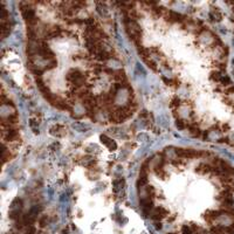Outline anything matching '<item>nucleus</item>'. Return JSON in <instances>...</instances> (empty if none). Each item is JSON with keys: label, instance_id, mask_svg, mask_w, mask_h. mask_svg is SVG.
Wrapping results in <instances>:
<instances>
[{"label": "nucleus", "instance_id": "nucleus-14", "mask_svg": "<svg viewBox=\"0 0 234 234\" xmlns=\"http://www.w3.org/2000/svg\"><path fill=\"white\" fill-rule=\"evenodd\" d=\"M145 192H146V197L149 198H153L156 196V190L152 185H146L145 186Z\"/></svg>", "mask_w": 234, "mask_h": 234}, {"label": "nucleus", "instance_id": "nucleus-13", "mask_svg": "<svg viewBox=\"0 0 234 234\" xmlns=\"http://www.w3.org/2000/svg\"><path fill=\"white\" fill-rule=\"evenodd\" d=\"M176 126L178 128L179 130H184V129H186V128L188 126V122L184 121L183 118H177L176 119Z\"/></svg>", "mask_w": 234, "mask_h": 234}, {"label": "nucleus", "instance_id": "nucleus-4", "mask_svg": "<svg viewBox=\"0 0 234 234\" xmlns=\"http://www.w3.org/2000/svg\"><path fill=\"white\" fill-rule=\"evenodd\" d=\"M212 170H213V166L211 164L201 163L196 167V172L199 175H208V173H212Z\"/></svg>", "mask_w": 234, "mask_h": 234}, {"label": "nucleus", "instance_id": "nucleus-18", "mask_svg": "<svg viewBox=\"0 0 234 234\" xmlns=\"http://www.w3.org/2000/svg\"><path fill=\"white\" fill-rule=\"evenodd\" d=\"M84 24L87 25V27H93L95 26V19L93 16H88L87 19H84Z\"/></svg>", "mask_w": 234, "mask_h": 234}, {"label": "nucleus", "instance_id": "nucleus-10", "mask_svg": "<svg viewBox=\"0 0 234 234\" xmlns=\"http://www.w3.org/2000/svg\"><path fill=\"white\" fill-rule=\"evenodd\" d=\"M3 164L4 163H6V162H10L11 159H12V157H13V155L11 153V151L8 150V149H6L5 147V144H3Z\"/></svg>", "mask_w": 234, "mask_h": 234}, {"label": "nucleus", "instance_id": "nucleus-16", "mask_svg": "<svg viewBox=\"0 0 234 234\" xmlns=\"http://www.w3.org/2000/svg\"><path fill=\"white\" fill-rule=\"evenodd\" d=\"M181 105V101L179 97H173L171 100V103H170V107H171L172 109H176V108H179Z\"/></svg>", "mask_w": 234, "mask_h": 234}, {"label": "nucleus", "instance_id": "nucleus-5", "mask_svg": "<svg viewBox=\"0 0 234 234\" xmlns=\"http://www.w3.org/2000/svg\"><path fill=\"white\" fill-rule=\"evenodd\" d=\"M113 78L116 81V83H125V82H128V77H126L125 73L123 70H121V69L115 70L114 75H113Z\"/></svg>", "mask_w": 234, "mask_h": 234}, {"label": "nucleus", "instance_id": "nucleus-12", "mask_svg": "<svg viewBox=\"0 0 234 234\" xmlns=\"http://www.w3.org/2000/svg\"><path fill=\"white\" fill-rule=\"evenodd\" d=\"M153 170H155V173L158 176V178H160L163 180L167 178V173L164 167H153Z\"/></svg>", "mask_w": 234, "mask_h": 234}, {"label": "nucleus", "instance_id": "nucleus-21", "mask_svg": "<svg viewBox=\"0 0 234 234\" xmlns=\"http://www.w3.org/2000/svg\"><path fill=\"white\" fill-rule=\"evenodd\" d=\"M225 93H226L227 95L233 94V93H234V86H229V87H227V88L225 89Z\"/></svg>", "mask_w": 234, "mask_h": 234}, {"label": "nucleus", "instance_id": "nucleus-19", "mask_svg": "<svg viewBox=\"0 0 234 234\" xmlns=\"http://www.w3.org/2000/svg\"><path fill=\"white\" fill-rule=\"evenodd\" d=\"M144 61H145V63H146V65H147L149 67H150V68H151L152 70H157V67H156V63H155V62H153V61H152V60H151L150 57H149V59H145Z\"/></svg>", "mask_w": 234, "mask_h": 234}, {"label": "nucleus", "instance_id": "nucleus-15", "mask_svg": "<svg viewBox=\"0 0 234 234\" xmlns=\"http://www.w3.org/2000/svg\"><path fill=\"white\" fill-rule=\"evenodd\" d=\"M221 77H222V75H221V72L220 70H213L211 73V75H209V78L211 80H214L216 82H218V81H220L221 80Z\"/></svg>", "mask_w": 234, "mask_h": 234}, {"label": "nucleus", "instance_id": "nucleus-6", "mask_svg": "<svg viewBox=\"0 0 234 234\" xmlns=\"http://www.w3.org/2000/svg\"><path fill=\"white\" fill-rule=\"evenodd\" d=\"M147 176H149V172H145V171H141L139 172V177H138V180H137V187H138V190H141L144 186H146V184H147Z\"/></svg>", "mask_w": 234, "mask_h": 234}, {"label": "nucleus", "instance_id": "nucleus-8", "mask_svg": "<svg viewBox=\"0 0 234 234\" xmlns=\"http://www.w3.org/2000/svg\"><path fill=\"white\" fill-rule=\"evenodd\" d=\"M11 32V25L8 20H1V38L5 39L7 35H10Z\"/></svg>", "mask_w": 234, "mask_h": 234}, {"label": "nucleus", "instance_id": "nucleus-9", "mask_svg": "<svg viewBox=\"0 0 234 234\" xmlns=\"http://www.w3.org/2000/svg\"><path fill=\"white\" fill-rule=\"evenodd\" d=\"M101 141H102L105 145H107V146L110 149V150H115V149H116V143L113 142L109 137H107L105 135H102V136H101Z\"/></svg>", "mask_w": 234, "mask_h": 234}, {"label": "nucleus", "instance_id": "nucleus-24", "mask_svg": "<svg viewBox=\"0 0 234 234\" xmlns=\"http://www.w3.org/2000/svg\"><path fill=\"white\" fill-rule=\"evenodd\" d=\"M207 137H208V132H207V131H206V132H203V138L206 139Z\"/></svg>", "mask_w": 234, "mask_h": 234}, {"label": "nucleus", "instance_id": "nucleus-22", "mask_svg": "<svg viewBox=\"0 0 234 234\" xmlns=\"http://www.w3.org/2000/svg\"><path fill=\"white\" fill-rule=\"evenodd\" d=\"M149 116V114H147V111H145V110H143L141 114H139V117L141 118H145V117H147Z\"/></svg>", "mask_w": 234, "mask_h": 234}, {"label": "nucleus", "instance_id": "nucleus-20", "mask_svg": "<svg viewBox=\"0 0 234 234\" xmlns=\"http://www.w3.org/2000/svg\"><path fill=\"white\" fill-rule=\"evenodd\" d=\"M46 224H47V216H44L39 220V225H40V227H45Z\"/></svg>", "mask_w": 234, "mask_h": 234}, {"label": "nucleus", "instance_id": "nucleus-1", "mask_svg": "<svg viewBox=\"0 0 234 234\" xmlns=\"http://www.w3.org/2000/svg\"><path fill=\"white\" fill-rule=\"evenodd\" d=\"M66 78H67V81L68 82H70L72 83V89H78V88H82L84 84V82H86V76H84V74L81 72V70H78V69H72L68 74H67V76H66Z\"/></svg>", "mask_w": 234, "mask_h": 234}, {"label": "nucleus", "instance_id": "nucleus-7", "mask_svg": "<svg viewBox=\"0 0 234 234\" xmlns=\"http://www.w3.org/2000/svg\"><path fill=\"white\" fill-rule=\"evenodd\" d=\"M18 137H19V131L16 130V129H7V134H6V136H5V139L7 141V142H11V143H13V142H16L18 141Z\"/></svg>", "mask_w": 234, "mask_h": 234}, {"label": "nucleus", "instance_id": "nucleus-26", "mask_svg": "<svg viewBox=\"0 0 234 234\" xmlns=\"http://www.w3.org/2000/svg\"><path fill=\"white\" fill-rule=\"evenodd\" d=\"M233 63H234V60H233Z\"/></svg>", "mask_w": 234, "mask_h": 234}, {"label": "nucleus", "instance_id": "nucleus-2", "mask_svg": "<svg viewBox=\"0 0 234 234\" xmlns=\"http://www.w3.org/2000/svg\"><path fill=\"white\" fill-rule=\"evenodd\" d=\"M167 213H169V212H167V211H166L164 207L158 206V207L153 208V212H152V214H151V218H152L155 221H157V220L159 221V220H162V219L166 218Z\"/></svg>", "mask_w": 234, "mask_h": 234}, {"label": "nucleus", "instance_id": "nucleus-17", "mask_svg": "<svg viewBox=\"0 0 234 234\" xmlns=\"http://www.w3.org/2000/svg\"><path fill=\"white\" fill-rule=\"evenodd\" d=\"M220 82H221V84H222V86H225V87H229V86H232L231 78H229V77H228L227 75H224V77H221Z\"/></svg>", "mask_w": 234, "mask_h": 234}, {"label": "nucleus", "instance_id": "nucleus-25", "mask_svg": "<svg viewBox=\"0 0 234 234\" xmlns=\"http://www.w3.org/2000/svg\"><path fill=\"white\" fill-rule=\"evenodd\" d=\"M169 234H176V233H169Z\"/></svg>", "mask_w": 234, "mask_h": 234}, {"label": "nucleus", "instance_id": "nucleus-23", "mask_svg": "<svg viewBox=\"0 0 234 234\" xmlns=\"http://www.w3.org/2000/svg\"><path fill=\"white\" fill-rule=\"evenodd\" d=\"M155 227H156V229H162V224L159 221H156L155 222Z\"/></svg>", "mask_w": 234, "mask_h": 234}, {"label": "nucleus", "instance_id": "nucleus-3", "mask_svg": "<svg viewBox=\"0 0 234 234\" xmlns=\"http://www.w3.org/2000/svg\"><path fill=\"white\" fill-rule=\"evenodd\" d=\"M50 134L56 136V137H63L67 134V129H66V126L62 125V124H55L54 126L50 128Z\"/></svg>", "mask_w": 234, "mask_h": 234}, {"label": "nucleus", "instance_id": "nucleus-11", "mask_svg": "<svg viewBox=\"0 0 234 234\" xmlns=\"http://www.w3.org/2000/svg\"><path fill=\"white\" fill-rule=\"evenodd\" d=\"M209 16H211L212 20H216V21H220L222 19V14H221V12L218 8H213V10H212V12L209 13Z\"/></svg>", "mask_w": 234, "mask_h": 234}]
</instances>
